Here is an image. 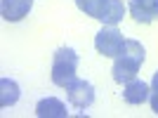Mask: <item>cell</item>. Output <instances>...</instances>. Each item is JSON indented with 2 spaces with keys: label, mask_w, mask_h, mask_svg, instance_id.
Masks as SVG:
<instances>
[{
  "label": "cell",
  "mask_w": 158,
  "mask_h": 118,
  "mask_svg": "<svg viewBox=\"0 0 158 118\" xmlns=\"http://www.w3.org/2000/svg\"><path fill=\"white\" fill-rule=\"evenodd\" d=\"M33 10V0H0V12L5 21H21Z\"/></svg>",
  "instance_id": "7"
},
{
  "label": "cell",
  "mask_w": 158,
  "mask_h": 118,
  "mask_svg": "<svg viewBox=\"0 0 158 118\" xmlns=\"http://www.w3.org/2000/svg\"><path fill=\"white\" fill-rule=\"evenodd\" d=\"M146 59V50L139 40H127L125 38V45L123 50L118 52V57H113V66H111V73H113V80L125 85L130 80L137 78L139 69Z\"/></svg>",
  "instance_id": "1"
},
{
  "label": "cell",
  "mask_w": 158,
  "mask_h": 118,
  "mask_svg": "<svg viewBox=\"0 0 158 118\" xmlns=\"http://www.w3.org/2000/svg\"><path fill=\"white\" fill-rule=\"evenodd\" d=\"M66 97H69L71 106H76V109H90L94 102V85L90 80L76 78L71 85L66 87Z\"/></svg>",
  "instance_id": "4"
},
{
  "label": "cell",
  "mask_w": 158,
  "mask_h": 118,
  "mask_svg": "<svg viewBox=\"0 0 158 118\" xmlns=\"http://www.w3.org/2000/svg\"><path fill=\"white\" fill-rule=\"evenodd\" d=\"M125 12H127V5L123 0H106L97 19L104 26H118L120 21H123V17H125Z\"/></svg>",
  "instance_id": "8"
},
{
  "label": "cell",
  "mask_w": 158,
  "mask_h": 118,
  "mask_svg": "<svg viewBox=\"0 0 158 118\" xmlns=\"http://www.w3.org/2000/svg\"><path fill=\"white\" fill-rule=\"evenodd\" d=\"M35 116L38 118H66L69 111H66V104L57 97H43L35 104Z\"/></svg>",
  "instance_id": "9"
},
{
  "label": "cell",
  "mask_w": 158,
  "mask_h": 118,
  "mask_svg": "<svg viewBox=\"0 0 158 118\" xmlns=\"http://www.w3.org/2000/svg\"><path fill=\"white\" fill-rule=\"evenodd\" d=\"M149 104H151V111L158 116V71L153 73V78H151V97H149Z\"/></svg>",
  "instance_id": "12"
},
{
  "label": "cell",
  "mask_w": 158,
  "mask_h": 118,
  "mask_svg": "<svg viewBox=\"0 0 158 118\" xmlns=\"http://www.w3.org/2000/svg\"><path fill=\"white\" fill-rule=\"evenodd\" d=\"M149 97H151V85L144 83V80H139V78L125 83V87H123V99L132 106H139L144 102H149Z\"/></svg>",
  "instance_id": "6"
},
{
  "label": "cell",
  "mask_w": 158,
  "mask_h": 118,
  "mask_svg": "<svg viewBox=\"0 0 158 118\" xmlns=\"http://www.w3.org/2000/svg\"><path fill=\"white\" fill-rule=\"evenodd\" d=\"M76 71H78V52L73 47H59L52 57V83L66 90L76 80Z\"/></svg>",
  "instance_id": "2"
},
{
  "label": "cell",
  "mask_w": 158,
  "mask_h": 118,
  "mask_svg": "<svg viewBox=\"0 0 158 118\" xmlns=\"http://www.w3.org/2000/svg\"><path fill=\"white\" fill-rule=\"evenodd\" d=\"M123 45H125V38H123V33L116 26H104L94 36V47H97V52L104 54V57H111V59L118 57Z\"/></svg>",
  "instance_id": "3"
},
{
  "label": "cell",
  "mask_w": 158,
  "mask_h": 118,
  "mask_svg": "<svg viewBox=\"0 0 158 118\" xmlns=\"http://www.w3.org/2000/svg\"><path fill=\"white\" fill-rule=\"evenodd\" d=\"M104 2H106V0H76L78 10H80V12H85L87 17H92V19H97V17H99Z\"/></svg>",
  "instance_id": "11"
},
{
  "label": "cell",
  "mask_w": 158,
  "mask_h": 118,
  "mask_svg": "<svg viewBox=\"0 0 158 118\" xmlns=\"http://www.w3.org/2000/svg\"><path fill=\"white\" fill-rule=\"evenodd\" d=\"M127 12L139 24H151L158 19V0H130Z\"/></svg>",
  "instance_id": "5"
},
{
  "label": "cell",
  "mask_w": 158,
  "mask_h": 118,
  "mask_svg": "<svg viewBox=\"0 0 158 118\" xmlns=\"http://www.w3.org/2000/svg\"><path fill=\"white\" fill-rule=\"evenodd\" d=\"M19 95H21V90H19V83L17 80H12V78H2L0 80V106H14L17 102H19Z\"/></svg>",
  "instance_id": "10"
}]
</instances>
